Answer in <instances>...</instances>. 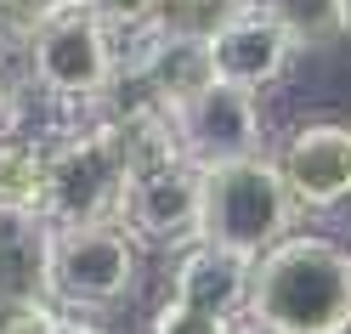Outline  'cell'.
I'll use <instances>...</instances> for the list:
<instances>
[{
    "instance_id": "1",
    "label": "cell",
    "mask_w": 351,
    "mask_h": 334,
    "mask_svg": "<svg viewBox=\"0 0 351 334\" xmlns=\"http://www.w3.org/2000/svg\"><path fill=\"white\" fill-rule=\"evenodd\" d=\"M244 323L255 334H351V243L295 232L267 250Z\"/></svg>"
},
{
    "instance_id": "2",
    "label": "cell",
    "mask_w": 351,
    "mask_h": 334,
    "mask_svg": "<svg viewBox=\"0 0 351 334\" xmlns=\"http://www.w3.org/2000/svg\"><path fill=\"white\" fill-rule=\"evenodd\" d=\"M130 159L125 142L102 114L69 119L46 142V221L51 227H97L119 221L130 193Z\"/></svg>"
},
{
    "instance_id": "3",
    "label": "cell",
    "mask_w": 351,
    "mask_h": 334,
    "mask_svg": "<svg viewBox=\"0 0 351 334\" xmlns=\"http://www.w3.org/2000/svg\"><path fill=\"white\" fill-rule=\"evenodd\" d=\"M23 69L51 108H62L69 119H85L125 74V51L114 46V29H102L91 12H62L29 34Z\"/></svg>"
},
{
    "instance_id": "4",
    "label": "cell",
    "mask_w": 351,
    "mask_h": 334,
    "mask_svg": "<svg viewBox=\"0 0 351 334\" xmlns=\"http://www.w3.org/2000/svg\"><path fill=\"white\" fill-rule=\"evenodd\" d=\"M295 221H300V204L272 153L227 170H204V243L261 261L283 238H295Z\"/></svg>"
},
{
    "instance_id": "5",
    "label": "cell",
    "mask_w": 351,
    "mask_h": 334,
    "mask_svg": "<svg viewBox=\"0 0 351 334\" xmlns=\"http://www.w3.org/2000/svg\"><path fill=\"white\" fill-rule=\"evenodd\" d=\"M142 283V243L130 238L119 221H97V227H51L46 238V295L62 311H102L125 306Z\"/></svg>"
},
{
    "instance_id": "6",
    "label": "cell",
    "mask_w": 351,
    "mask_h": 334,
    "mask_svg": "<svg viewBox=\"0 0 351 334\" xmlns=\"http://www.w3.org/2000/svg\"><path fill=\"white\" fill-rule=\"evenodd\" d=\"M176 142L193 170H227L267 153V119H261V97L238 91V85L215 80L210 91L176 108Z\"/></svg>"
},
{
    "instance_id": "7",
    "label": "cell",
    "mask_w": 351,
    "mask_h": 334,
    "mask_svg": "<svg viewBox=\"0 0 351 334\" xmlns=\"http://www.w3.org/2000/svg\"><path fill=\"white\" fill-rule=\"evenodd\" d=\"M119 227L142 250H193V243H204V170H193L187 159L142 170L125 193Z\"/></svg>"
},
{
    "instance_id": "8",
    "label": "cell",
    "mask_w": 351,
    "mask_h": 334,
    "mask_svg": "<svg viewBox=\"0 0 351 334\" xmlns=\"http://www.w3.org/2000/svg\"><path fill=\"white\" fill-rule=\"evenodd\" d=\"M300 210H340L351 204V119H306L272 153Z\"/></svg>"
},
{
    "instance_id": "9",
    "label": "cell",
    "mask_w": 351,
    "mask_h": 334,
    "mask_svg": "<svg viewBox=\"0 0 351 334\" xmlns=\"http://www.w3.org/2000/svg\"><path fill=\"white\" fill-rule=\"evenodd\" d=\"M210 57H215V80L221 85H238V91H267L289 74L295 62V40L283 34V23L267 12V6H250L244 17H232V23L210 40Z\"/></svg>"
},
{
    "instance_id": "10",
    "label": "cell",
    "mask_w": 351,
    "mask_h": 334,
    "mask_svg": "<svg viewBox=\"0 0 351 334\" xmlns=\"http://www.w3.org/2000/svg\"><path fill=\"white\" fill-rule=\"evenodd\" d=\"M125 69L142 74L153 85V97L170 108H182L215 85L210 40H182V34H159V29H142L136 40H125Z\"/></svg>"
},
{
    "instance_id": "11",
    "label": "cell",
    "mask_w": 351,
    "mask_h": 334,
    "mask_svg": "<svg viewBox=\"0 0 351 334\" xmlns=\"http://www.w3.org/2000/svg\"><path fill=\"white\" fill-rule=\"evenodd\" d=\"M250 283H255V261L232 255L221 243H193L182 250L170 272V300L215 311V318H244L250 311Z\"/></svg>"
},
{
    "instance_id": "12",
    "label": "cell",
    "mask_w": 351,
    "mask_h": 334,
    "mask_svg": "<svg viewBox=\"0 0 351 334\" xmlns=\"http://www.w3.org/2000/svg\"><path fill=\"white\" fill-rule=\"evenodd\" d=\"M0 215L46 221V142L0 136Z\"/></svg>"
},
{
    "instance_id": "13",
    "label": "cell",
    "mask_w": 351,
    "mask_h": 334,
    "mask_svg": "<svg viewBox=\"0 0 351 334\" xmlns=\"http://www.w3.org/2000/svg\"><path fill=\"white\" fill-rule=\"evenodd\" d=\"M267 12L283 23V34L295 40V51L335 46L346 34V0H267Z\"/></svg>"
},
{
    "instance_id": "14",
    "label": "cell",
    "mask_w": 351,
    "mask_h": 334,
    "mask_svg": "<svg viewBox=\"0 0 351 334\" xmlns=\"http://www.w3.org/2000/svg\"><path fill=\"white\" fill-rule=\"evenodd\" d=\"M261 0H159L153 29L159 34H182V40H215L232 17H244Z\"/></svg>"
},
{
    "instance_id": "15",
    "label": "cell",
    "mask_w": 351,
    "mask_h": 334,
    "mask_svg": "<svg viewBox=\"0 0 351 334\" xmlns=\"http://www.w3.org/2000/svg\"><path fill=\"white\" fill-rule=\"evenodd\" d=\"M147 334H255L244 318H215V311L182 306V300H159V311L147 318Z\"/></svg>"
},
{
    "instance_id": "16",
    "label": "cell",
    "mask_w": 351,
    "mask_h": 334,
    "mask_svg": "<svg viewBox=\"0 0 351 334\" xmlns=\"http://www.w3.org/2000/svg\"><path fill=\"white\" fill-rule=\"evenodd\" d=\"M62 318L51 295H0V334H62Z\"/></svg>"
},
{
    "instance_id": "17",
    "label": "cell",
    "mask_w": 351,
    "mask_h": 334,
    "mask_svg": "<svg viewBox=\"0 0 351 334\" xmlns=\"http://www.w3.org/2000/svg\"><path fill=\"white\" fill-rule=\"evenodd\" d=\"M80 12H91L102 29H114L125 40H136L142 29H153L159 17V0H80Z\"/></svg>"
},
{
    "instance_id": "18",
    "label": "cell",
    "mask_w": 351,
    "mask_h": 334,
    "mask_svg": "<svg viewBox=\"0 0 351 334\" xmlns=\"http://www.w3.org/2000/svg\"><path fill=\"white\" fill-rule=\"evenodd\" d=\"M12 12H17V23H23V29L34 34L40 23H51V17H62V12H80V0H12Z\"/></svg>"
},
{
    "instance_id": "19",
    "label": "cell",
    "mask_w": 351,
    "mask_h": 334,
    "mask_svg": "<svg viewBox=\"0 0 351 334\" xmlns=\"http://www.w3.org/2000/svg\"><path fill=\"white\" fill-rule=\"evenodd\" d=\"M29 46V29L17 23V12H12V0H0V62H6L12 51H23Z\"/></svg>"
},
{
    "instance_id": "20",
    "label": "cell",
    "mask_w": 351,
    "mask_h": 334,
    "mask_svg": "<svg viewBox=\"0 0 351 334\" xmlns=\"http://www.w3.org/2000/svg\"><path fill=\"white\" fill-rule=\"evenodd\" d=\"M12 125H17V85L0 69V136H12Z\"/></svg>"
},
{
    "instance_id": "21",
    "label": "cell",
    "mask_w": 351,
    "mask_h": 334,
    "mask_svg": "<svg viewBox=\"0 0 351 334\" xmlns=\"http://www.w3.org/2000/svg\"><path fill=\"white\" fill-rule=\"evenodd\" d=\"M62 334H114V329H108L102 318H85V311H69V318H62Z\"/></svg>"
},
{
    "instance_id": "22",
    "label": "cell",
    "mask_w": 351,
    "mask_h": 334,
    "mask_svg": "<svg viewBox=\"0 0 351 334\" xmlns=\"http://www.w3.org/2000/svg\"><path fill=\"white\" fill-rule=\"evenodd\" d=\"M346 34H351V0H346Z\"/></svg>"
},
{
    "instance_id": "23",
    "label": "cell",
    "mask_w": 351,
    "mask_h": 334,
    "mask_svg": "<svg viewBox=\"0 0 351 334\" xmlns=\"http://www.w3.org/2000/svg\"><path fill=\"white\" fill-rule=\"evenodd\" d=\"M261 6H267V0H261Z\"/></svg>"
}]
</instances>
